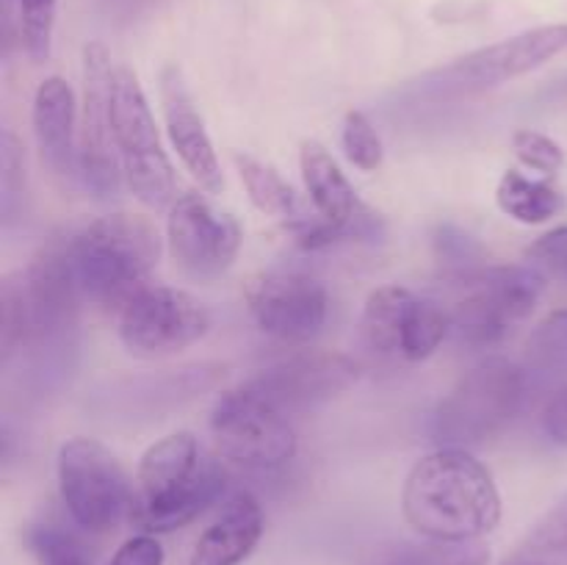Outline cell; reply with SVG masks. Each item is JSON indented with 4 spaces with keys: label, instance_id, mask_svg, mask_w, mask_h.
Segmentation results:
<instances>
[{
    "label": "cell",
    "instance_id": "cell-2",
    "mask_svg": "<svg viewBox=\"0 0 567 565\" xmlns=\"http://www.w3.org/2000/svg\"><path fill=\"white\" fill-rule=\"evenodd\" d=\"M20 275L25 291V341L3 371L20 366L22 374L17 380L44 393L64 386L75 369L83 294L64 238L44 244Z\"/></svg>",
    "mask_w": 567,
    "mask_h": 565
},
{
    "label": "cell",
    "instance_id": "cell-9",
    "mask_svg": "<svg viewBox=\"0 0 567 565\" xmlns=\"http://www.w3.org/2000/svg\"><path fill=\"white\" fill-rule=\"evenodd\" d=\"M216 452L244 469H280L297 458V432L282 410L260 399L247 386L230 388L210 410Z\"/></svg>",
    "mask_w": 567,
    "mask_h": 565
},
{
    "label": "cell",
    "instance_id": "cell-11",
    "mask_svg": "<svg viewBox=\"0 0 567 565\" xmlns=\"http://www.w3.org/2000/svg\"><path fill=\"white\" fill-rule=\"evenodd\" d=\"M166 244L186 275L214 280L236 264L244 230L230 210L216 208L205 194L186 192L166 216Z\"/></svg>",
    "mask_w": 567,
    "mask_h": 565
},
{
    "label": "cell",
    "instance_id": "cell-12",
    "mask_svg": "<svg viewBox=\"0 0 567 565\" xmlns=\"http://www.w3.org/2000/svg\"><path fill=\"white\" fill-rule=\"evenodd\" d=\"M244 302L266 336L286 343L319 336L330 314L324 282L305 271H255L244 282Z\"/></svg>",
    "mask_w": 567,
    "mask_h": 565
},
{
    "label": "cell",
    "instance_id": "cell-30",
    "mask_svg": "<svg viewBox=\"0 0 567 565\" xmlns=\"http://www.w3.org/2000/svg\"><path fill=\"white\" fill-rule=\"evenodd\" d=\"M396 565H491V548L480 541H426L404 548Z\"/></svg>",
    "mask_w": 567,
    "mask_h": 565
},
{
    "label": "cell",
    "instance_id": "cell-18",
    "mask_svg": "<svg viewBox=\"0 0 567 565\" xmlns=\"http://www.w3.org/2000/svg\"><path fill=\"white\" fill-rule=\"evenodd\" d=\"M227 491V471L221 469L219 460L203 458L199 469L188 482L175 487L172 493L161 496L158 502L133 504L131 524L147 535H164L175 532L197 521L214 502H219L221 493Z\"/></svg>",
    "mask_w": 567,
    "mask_h": 565
},
{
    "label": "cell",
    "instance_id": "cell-6",
    "mask_svg": "<svg viewBox=\"0 0 567 565\" xmlns=\"http://www.w3.org/2000/svg\"><path fill=\"white\" fill-rule=\"evenodd\" d=\"M111 109H114V138L125 172V186L147 208H172L177 199L175 166L161 142L142 81L125 64L116 66L114 72Z\"/></svg>",
    "mask_w": 567,
    "mask_h": 565
},
{
    "label": "cell",
    "instance_id": "cell-8",
    "mask_svg": "<svg viewBox=\"0 0 567 565\" xmlns=\"http://www.w3.org/2000/svg\"><path fill=\"white\" fill-rule=\"evenodd\" d=\"M567 48V22H551V25H537L524 33L502 39V42L485 44V48L465 53L460 59L449 61L446 66L426 72L421 78V92L449 97V94H474L485 89L502 86L515 81L526 72L537 70L554 55Z\"/></svg>",
    "mask_w": 567,
    "mask_h": 565
},
{
    "label": "cell",
    "instance_id": "cell-14",
    "mask_svg": "<svg viewBox=\"0 0 567 565\" xmlns=\"http://www.w3.org/2000/svg\"><path fill=\"white\" fill-rule=\"evenodd\" d=\"M358 382V363L341 352H299L266 366L244 386L282 413L319 408Z\"/></svg>",
    "mask_w": 567,
    "mask_h": 565
},
{
    "label": "cell",
    "instance_id": "cell-34",
    "mask_svg": "<svg viewBox=\"0 0 567 565\" xmlns=\"http://www.w3.org/2000/svg\"><path fill=\"white\" fill-rule=\"evenodd\" d=\"M526 264L540 269L543 275L567 277V227L543 233L526 253Z\"/></svg>",
    "mask_w": 567,
    "mask_h": 565
},
{
    "label": "cell",
    "instance_id": "cell-16",
    "mask_svg": "<svg viewBox=\"0 0 567 565\" xmlns=\"http://www.w3.org/2000/svg\"><path fill=\"white\" fill-rule=\"evenodd\" d=\"M31 125L44 166L55 177L75 181L81 111H78L75 92L66 83V78L48 75L39 83L37 92H33Z\"/></svg>",
    "mask_w": 567,
    "mask_h": 565
},
{
    "label": "cell",
    "instance_id": "cell-37",
    "mask_svg": "<svg viewBox=\"0 0 567 565\" xmlns=\"http://www.w3.org/2000/svg\"><path fill=\"white\" fill-rule=\"evenodd\" d=\"M540 100H546V103H567V78L548 86L546 92H540Z\"/></svg>",
    "mask_w": 567,
    "mask_h": 565
},
{
    "label": "cell",
    "instance_id": "cell-25",
    "mask_svg": "<svg viewBox=\"0 0 567 565\" xmlns=\"http://www.w3.org/2000/svg\"><path fill=\"white\" fill-rule=\"evenodd\" d=\"M452 332V321H449V310L443 305L430 302V299H415L413 310H410L408 321L402 330V343H399V355L404 360H426L430 355L437 352L446 336Z\"/></svg>",
    "mask_w": 567,
    "mask_h": 565
},
{
    "label": "cell",
    "instance_id": "cell-35",
    "mask_svg": "<svg viewBox=\"0 0 567 565\" xmlns=\"http://www.w3.org/2000/svg\"><path fill=\"white\" fill-rule=\"evenodd\" d=\"M109 565H164V546L155 535L138 532L116 548Z\"/></svg>",
    "mask_w": 567,
    "mask_h": 565
},
{
    "label": "cell",
    "instance_id": "cell-15",
    "mask_svg": "<svg viewBox=\"0 0 567 565\" xmlns=\"http://www.w3.org/2000/svg\"><path fill=\"white\" fill-rule=\"evenodd\" d=\"M158 100L164 114L166 136L183 170L205 194H219L225 188L219 155H216L210 133L197 109L192 86L177 64H164L158 72Z\"/></svg>",
    "mask_w": 567,
    "mask_h": 565
},
{
    "label": "cell",
    "instance_id": "cell-28",
    "mask_svg": "<svg viewBox=\"0 0 567 565\" xmlns=\"http://www.w3.org/2000/svg\"><path fill=\"white\" fill-rule=\"evenodd\" d=\"M55 3L59 0H17L20 14V42L33 64L50 59L55 25Z\"/></svg>",
    "mask_w": 567,
    "mask_h": 565
},
{
    "label": "cell",
    "instance_id": "cell-5",
    "mask_svg": "<svg viewBox=\"0 0 567 565\" xmlns=\"http://www.w3.org/2000/svg\"><path fill=\"white\" fill-rule=\"evenodd\" d=\"M457 297L449 308L452 332L468 347H493L504 341L515 325L532 316L546 275L532 264L482 266L468 275H454Z\"/></svg>",
    "mask_w": 567,
    "mask_h": 565
},
{
    "label": "cell",
    "instance_id": "cell-20",
    "mask_svg": "<svg viewBox=\"0 0 567 565\" xmlns=\"http://www.w3.org/2000/svg\"><path fill=\"white\" fill-rule=\"evenodd\" d=\"M415 294L404 286H380L369 294L360 316V338L377 355H399L404 321L415 305Z\"/></svg>",
    "mask_w": 567,
    "mask_h": 565
},
{
    "label": "cell",
    "instance_id": "cell-10",
    "mask_svg": "<svg viewBox=\"0 0 567 565\" xmlns=\"http://www.w3.org/2000/svg\"><path fill=\"white\" fill-rule=\"evenodd\" d=\"M114 72L109 48L89 42L83 48V103L78 127V181L97 199L116 197L125 183L114 138Z\"/></svg>",
    "mask_w": 567,
    "mask_h": 565
},
{
    "label": "cell",
    "instance_id": "cell-33",
    "mask_svg": "<svg viewBox=\"0 0 567 565\" xmlns=\"http://www.w3.org/2000/svg\"><path fill=\"white\" fill-rule=\"evenodd\" d=\"M513 150L526 170L540 172L546 177L557 175L565 166V150L546 133L532 131V127H520L513 133Z\"/></svg>",
    "mask_w": 567,
    "mask_h": 565
},
{
    "label": "cell",
    "instance_id": "cell-31",
    "mask_svg": "<svg viewBox=\"0 0 567 565\" xmlns=\"http://www.w3.org/2000/svg\"><path fill=\"white\" fill-rule=\"evenodd\" d=\"M432 247H435V258L449 269V275H468V271L482 269L485 260V249L476 242L471 233H465L457 225H437L435 236H432Z\"/></svg>",
    "mask_w": 567,
    "mask_h": 565
},
{
    "label": "cell",
    "instance_id": "cell-19",
    "mask_svg": "<svg viewBox=\"0 0 567 565\" xmlns=\"http://www.w3.org/2000/svg\"><path fill=\"white\" fill-rule=\"evenodd\" d=\"M199 463H203V454L192 432L181 430L155 441L138 460L133 504L158 502L161 496L192 480Z\"/></svg>",
    "mask_w": 567,
    "mask_h": 565
},
{
    "label": "cell",
    "instance_id": "cell-36",
    "mask_svg": "<svg viewBox=\"0 0 567 565\" xmlns=\"http://www.w3.org/2000/svg\"><path fill=\"white\" fill-rule=\"evenodd\" d=\"M543 430L554 443L567 446V382L554 391V397L543 408Z\"/></svg>",
    "mask_w": 567,
    "mask_h": 565
},
{
    "label": "cell",
    "instance_id": "cell-4",
    "mask_svg": "<svg viewBox=\"0 0 567 565\" xmlns=\"http://www.w3.org/2000/svg\"><path fill=\"white\" fill-rule=\"evenodd\" d=\"M529 374L515 360L491 355L465 371L432 413L437 446L474 449L502 435L524 410Z\"/></svg>",
    "mask_w": 567,
    "mask_h": 565
},
{
    "label": "cell",
    "instance_id": "cell-38",
    "mask_svg": "<svg viewBox=\"0 0 567 565\" xmlns=\"http://www.w3.org/2000/svg\"><path fill=\"white\" fill-rule=\"evenodd\" d=\"M504 565H520V563H513V559H507V563H504Z\"/></svg>",
    "mask_w": 567,
    "mask_h": 565
},
{
    "label": "cell",
    "instance_id": "cell-17",
    "mask_svg": "<svg viewBox=\"0 0 567 565\" xmlns=\"http://www.w3.org/2000/svg\"><path fill=\"white\" fill-rule=\"evenodd\" d=\"M266 515L249 491L233 493L194 543L192 565H241L258 548Z\"/></svg>",
    "mask_w": 567,
    "mask_h": 565
},
{
    "label": "cell",
    "instance_id": "cell-23",
    "mask_svg": "<svg viewBox=\"0 0 567 565\" xmlns=\"http://www.w3.org/2000/svg\"><path fill=\"white\" fill-rule=\"evenodd\" d=\"M524 369L532 386L567 374V310H554L535 327L526 341Z\"/></svg>",
    "mask_w": 567,
    "mask_h": 565
},
{
    "label": "cell",
    "instance_id": "cell-27",
    "mask_svg": "<svg viewBox=\"0 0 567 565\" xmlns=\"http://www.w3.org/2000/svg\"><path fill=\"white\" fill-rule=\"evenodd\" d=\"M25 341V291L22 275H6L0 282V366H9Z\"/></svg>",
    "mask_w": 567,
    "mask_h": 565
},
{
    "label": "cell",
    "instance_id": "cell-24",
    "mask_svg": "<svg viewBox=\"0 0 567 565\" xmlns=\"http://www.w3.org/2000/svg\"><path fill=\"white\" fill-rule=\"evenodd\" d=\"M509 559L520 565H567V493L532 524Z\"/></svg>",
    "mask_w": 567,
    "mask_h": 565
},
{
    "label": "cell",
    "instance_id": "cell-13",
    "mask_svg": "<svg viewBox=\"0 0 567 565\" xmlns=\"http://www.w3.org/2000/svg\"><path fill=\"white\" fill-rule=\"evenodd\" d=\"M210 314L194 294L147 286L120 314V338L133 355L155 358L192 347L208 332Z\"/></svg>",
    "mask_w": 567,
    "mask_h": 565
},
{
    "label": "cell",
    "instance_id": "cell-32",
    "mask_svg": "<svg viewBox=\"0 0 567 565\" xmlns=\"http://www.w3.org/2000/svg\"><path fill=\"white\" fill-rule=\"evenodd\" d=\"M31 548L37 552L39 565H92L81 541L66 530H61L59 524L33 526Z\"/></svg>",
    "mask_w": 567,
    "mask_h": 565
},
{
    "label": "cell",
    "instance_id": "cell-21",
    "mask_svg": "<svg viewBox=\"0 0 567 565\" xmlns=\"http://www.w3.org/2000/svg\"><path fill=\"white\" fill-rule=\"evenodd\" d=\"M496 203L520 225H546L565 208V194L554 183L537 181L520 170H507L496 186Z\"/></svg>",
    "mask_w": 567,
    "mask_h": 565
},
{
    "label": "cell",
    "instance_id": "cell-26",
    "mask_svg": "<svg viewBox=\"0 0 567 565\" xmlns=\"http://www.w3.org/2000/svg\"><path fill=\"white\" fill-rule=\"evenodd\" d=\"M28 210V170L22 144L9 127L0 133V222L9 230Z\"/></svg>",
    "mask_w": 567,
    "mask_h": 565
},
{
    "label": "cell",
    "instance_id": "cell-29",
    "mask_svg": "<svg viewBox=\"0 0 567 565\" xmlns=\"http://www.w3.org/2000/svg\"><path fill=\"white\" fill-rule=\"evenodd\" d=\"M341 147L343 155L360 172H377L385 158V147L377 133L374 122L363 111H349L341 125Z\"/></svg>",
    "mask_w": 567,
    "mask_h": 565
},
{
    "label": "cell",
    "instance_id": "cell-1",
    "mask_svg": "<svg viewBox=\"0 0 567 565\" xmlns=\"http://www.w3.org/2000/svg\"><path fill=\"white\" fill-rule=\"evenodd\" d=\"M402 515L426 541H482L502 521V493L471 449L437 446L408 471Z\"/></svg>",
    "mask_w": 567,
    "mask_h": 565
},
{
    "label": "cell",
    "instance_id": "cell-22",
    "mask_svg": "<svg viewBox=\"0 0 567 565\" xmlns=\"http://www.w3.org/2000/svg\"><path fill=\"white\" fill-rule=\"evenodd\" d=\"M233 164H236L238 177H241L249 199H252V205L260 214L275 216V219H286L288 225L302 216L297 192H293L291 183H288L275 166L255 158V155L241 153V150L233 153Z\"/></svg>",
    "mask_w": 567,
    "mask_h": 565
},
{
    "label": "cell",
    "instance_id": "cell-7",
    "mask_svg": "<svg viewBox=\"0 0 567 565\" xmlns=\"http://www.w3.org/2000/svg\"><path fill=\"white\" fill-rule=\"evenodd\" d=\"M55 471L61 502L81 530L103 535L131 518L136 487L109 446L94 438H70L61 443Z\"/></svg>",
    "mask_w": 567,
    "mask_h": 565
},
{
    "label": "cell",
    "instance_id": "cell-3",
    "mask_svg": "<svg viewBox=\"0 0 567 565\" xmlns=\"http://www.w3.org/2000/svg\"><path fill=\"white\" fill-rule=\"evenodd\" d=\"M83 299L122 314L136 294L153 286L161 233L147 216L109 214L64 238Z\"/></svg>",
    "mask_w": 567,
    "mask_h": 565
}]
</instances>
